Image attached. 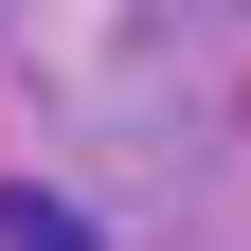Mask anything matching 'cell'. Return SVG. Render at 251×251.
Returning <instances> with one entry per match:
<instances>
[{"label":"cell","instance_id":"6da1fadb","mask_svg":"<svg viewBox=\"0 0 251 251\" xmlns=\"http://www.w3.org/2000/svg\"><path fill=\"white\" fill-rule=\"evenodd\" d=\"M0 251H90V215H72V198H36V179H18V198H0Z\"/></svg>","mask_w":251,"mask_h":251}]
</instances>
